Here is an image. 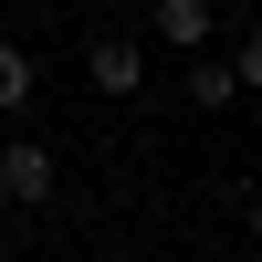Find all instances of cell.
Segmentation results:
<instances>
[{
  "label": "cell",
  "instance_id": "obj_6",
  "mask_svg": "<svg viewBox=\"0 0 262 262\" xmlns=\"http://www.w3.org/2000/svg\"><path fill=\"white\" fill-rule=\"evenodd\" d=\"M231 74H242V95H262V21H252L242 42H231Z\"/></svg>",
  "mask_w": 262,
  "mask_h": 262
},
{
  "label": "cell",
  "instance_id": "obj_3",
  "mask_svg": "<svg viewBox=\"0 0 262 262\" xmlns=\"http://www.w3.org/2000/svg\"><path fill=\"white\" fill-rule=\"evenodd\" d=\"M147 32H158L168 53H200V42L221 32V11H210V0H147Z\"/></svg>",
  "mask_w": 262,
  "mask_h": 262
},
{
  "label": "cell",
  "instance_id": "obj_7",
  "mask_svg": "<svg viewBox=\"0 0 262 262\" xmlns=\"http://www.w3.org/2000/svg\"><path fill=\"white\" fill-rule=\"evenodd\" d=\"M242 231H252V252H262V189H252V200H242Z\"/></svg>",
  "mask_w": 262,
  "mask_h": 262
},
{
  "label": "cell",
  "instance_id": "obj_5",
  "mask_svg": "<svg viewBox=\"0 0 262 262\" xmlns=\"http://www.w3.org/2000/svg\"><path fill=\"white\" fill-rule=\"evenodd\" d=\"M32 53H21V42H0V116H21V105H32Z\"/></svg>",
  "mask_w": 262,
  "mask_h": 262
},
{
  "label": "cell",
  "instance_id": "obj_4",
  "mask_svg": "<svg viewBox=\"0 0 262 262\" xmlns=\"http://www.w3.org/2000/svg\"><path fill=\"white\" fill-rule=\"evenodd\" d=\"M179 95H189V105H242V74H231V53H189Z\"/></svg>",
  "mask_w": 262,
  "mask_h": 262
},
{
  "label": "cell",
  "instance_id": "obj_1",
  "mask_svg": "<svg viewBox=\"0 0 262 262\" xmlns=\"http://www.w3.org/2000/svg\"><path fill=\"white\" fill-rule=\"evenodd\" d=\"M84 84L95 95H147V42L137 32H95L84 42Z\"/></svg>",
  "mask_w": 262,
  "mask_h": 262
},
{
  "label": "cell",
  "instance_id": "obj_2",
  "mask_svg": "<svg viewBox=\"0 0 262 262\" xmlns=\"http://www.w3.org/2000/svg\"><path fill=\"white\" fill-rule=\"evenodd\" d=\"M0 200H11V210H42V200H53V147H42V137H11V147H0Z\"/></svg>",
  "mask_w": 262,
  "mask_h": 262
},
{
  "label": "cell",
  "instance_id": "obj_8",
  "mask_svg": "<svg viewBox=\"0 0 262 262\" xmlns=\"http://www.w3.org/2000/svg\"><path fill=\"white\" fill-rule=\"evenodd\" d=\"M105 11H137V0H105Z\"/></svg>",
  "mask_w": 262,
  "mask_h": 262
}]
</instances>
